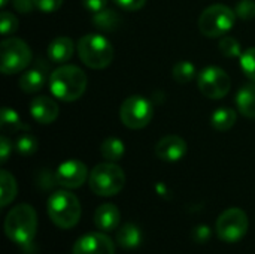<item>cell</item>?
<instances>
[{
    "instance_id": "obj_19",
    "label": "cell",
    "mask_w": 255,
    "mask_h": 254,
    "mask_svg": "<svg viewBox=\"0 0 255 254\" xmlns=\"http://www.w3.org/2000/svg\"><path fill=\"white\" fill-rule=\"evenodd\" d=\"M93 24L94 27H97L99 30L103 31H112L117 30L121 24V16L117 10L114 9H108L105 7L100 12L93 13Z\"/></svg>"
},
{
    "instance_id": "obj_15",
    "label": "cell",
    "mask_w": 255,
    "mask_h": 254,
    "mask_svg": "<svg viewBox=\"0 0 255 254\" xmlns=\"http://www.w3.org/2000/svg\"><path fill=\"white\" fill-rule=\"evenodd\" d=\"M73 49H75V45H73V40L70 37L58 36L54 40H51V43L48 45L46 54H48V58L52 63L63 64V63H66V61H69L72 58Z\"/></svg>"
},
{
    "instance_id": "obj_21",
    "label": "cell",
    "mask_w": 255,
    "mask_h": 254,
    "mask_svg": "<svg viewBox=\"0 0 255 254\" xmlns=\"http://www.w3.org/2000/svg\"><path fill=\"white\" fill-rule=\"evenodd\" d=\"M238 120V112L232 108H218L211 117V124L218 132L230 130Z\"/></svg>"
},
{
    "instance_id": "obj_24",
    "label": "cell",
    "mask_w": 255,
    "mask_h": 254,
    "mask_svg": "<svg viewBox=\"0 0 255 254\" xmlns=\"http://www.w3.org/2000/svg\"><path fill=\"white\" fill-rule=\"evenodd\" d=\"M100 153H102L103 159H106L108 162H118L120 159H123L126 148H124V144L121 139L108 138L102 142Z\"/></svg>"
},
{
    "instance_id": "obj_20",
    "label": "cell",
    "mask_w": 255,
    "mask_h": 254,
    "mask_svg": "<svg viewBox=\"0 0 255 254\" xmlns=\"http://www.w3.org/2000/svg\"><path fill=\"white\" fill-rule=\"evenodd\" d=\"M18 187L13 175L6 169L0 171V207H7L16 196Z\"/></svg>"
},
{
    "instance_id": "obj_29",
    "label": "cell",
    "mask_w": 255,
    "mask_h": 254,
    "mask_svg": "<svg viewBox=\"0 0 255 254\" xmlns=\"http://www.w3.org/2000/svg\"><path fill=\"white\" fill-rule=\"evenodd\" d=\"M0 30H1V34L4 37H7L9 34L15 33L18 30V19L13 13L7 12V10H3L1 12V19H0Z\"/></svg>"
},
{
    "instance_id": "obj_22",
    "label": "cell",
    "mask_w": 255,
    "mask_h": 254,
    "mask_svg": "<svg viewBox=\"0 0 255 254\" xmlns=\"http://www.w3.org/2000/svg\"><path fill=\"white\" fill-rule=\"evenodd\" d=\"M43 85H45V75H43V72H40L37 69L27 70L19 78V88L28 94L40 91L43 88Z\"/></svg>"
},
{
    "instance_id": "obj_28",
    "label": "cell",
    "mask_w": 255,
    "mask_h": 254,
    "mask_svg": "<svg viewBox=\"0 0 255 254\" xmlns=\"http://www.w3.org/2000/svg\"><path fill=\"white\" fill-rule=\"evenodd\" d=\"M241 67H242L244 73L251 81H255V46L254 48H248L245 52H242V55H241Z\"/></svg>"
},
{
    "instance_id": "obj_8",
    "label": "cell",
    "mask_w": 255,
    "mask_h": 254,
    "mask_svg": "<svg viewBox=\"0 0 255 254\" xmlns=\"http://www.w3.org/2000/svg\"><path fill=\"white\" fill-rule=\"evenodd\" d=\"M154 117L152 103L142 96L127 97L120 108V118L123 124L128 129L139 130L149 124Z\"/></svg>"
},
{
    "instance_id": "obj_37",
    "label": "cell",
    "mask_w": 255,
    "mask_h": 254,
    "mask_svg": "<svg viewBox=\"0 0 255 254\" xmlns=\"http://www.w3.org/2000/svg\"><path fill=\"white\" fill-rule=\"evenodd\" d=\"M7 1H9V0H1V1H0V6H1V7H4V6L7 4Z\"/></svg>"
},
{
    "instance_id": "obj_7",
    "label": "cell",
    "mask_w": 255,
    "mask_h": 254,
    "mask_svg": "<svg viewBox=\"0 0 255 254\" xmlns=\"http://www.w3.org/2000/svg\"><path fill=\"white\" fill-rule=\"evenodd\" d=\"M30 46L19 37H6L0 45V69L4 75L22 72L31 61Z\"/></svg>"
},
{
    "instance_id": "obj_33",
    "label": "cell",
    "mask_w": 255,
    "mask_h": 254,
    "mask_svg": "<svg viewBox=\"0 0 255 254\" xmlns=\"http://www.w3.org/2000/svg\"><path fill=\"white\" fill-rule=\"evenodd\" d=\"M106 4H108V0H82V6L91 13L103 10Z\"/></svg>"
},
{
    "instance_id": "obj_4",
    "label": "cell",
    "mask_w": 255,
    "mask_h": 254,
    "mask_svg": "<svg viewBox=\"0 0 255 254\" xmlns=\"http://www.w3.org/2000/svg\"><path fill=\"white\" fill-rule=\"evenodd\" d=\"M78 54L90 69H105L114 60V46L105 36L90 33L79 39Z\"/></svg>"
},
{
    "instance_id": "obj_5",
    "label": "cell",
    "mask_w": 255,
    "mask_h": 254,
    "mask_svg": "<svg viewBox=\"0 0 255 254\" xmlns=\"http://www.w3.org/2000/svg\"><path fill=\"white\" fill-rule=\"evenodd\" d=\"M88 184L91 192L97 196H115L126 184V174L112 162L100 163L90 172Z\"/></svg>"
},
{
    "instance_id": "obj_1",
    "label": "cell",
    "mask_w": 255,
    "mask_h": 254,
    "mask_svg": "<svg viewBox=\"0 0 255 254\" xmlns=\"http://www.w3.org/2000/svg\"><path fill=\"white\" fill-rule=\"evenodd\" d=\"M37 231V214L28 204L13 207L4 219V234L19 247H30Z\"/></svg>"
},
{
    "instance_id": "obj_25",
    "label": "cell",
    "mask_w": 255,
    "mask_h": 254,
    "mask_svg": "<svg viewBox=\"0 0 255 254\" xmlns=\"http://www.w3.org/2000/svg\"><path fill=\"white\" fill-rule=\"evenodd\" d=\"M173 78L176 82L179 84H188L194 76H196V67L193 63L184 60V61H179L173 66Z\"/></svg>"
},
{
    "instance_id": "obj_3",
    "label": "cell",
    "mask_w": 255,
    "mask_h": 254,
    "mask_svg": "<svg viewBox=\"0 0 255 254\" xmlns=\"http://www.w3.org/2000/svg\"><path fill=\"white\" fill-rule=\"evenodd\" d=\"M46 211L51 222L61 229L75 228L81 219V204L78 198L67 190L52 193L48 199Z\"/></svg>"
},
{
    "instance_id": "obj_13",
    "label": "cell",
    "mask_w": 255,
    "mask_h": 254,
    "mask_svg": "<svg viewBox=\"0 0 255 254\" xmlns=\"http://www.w3.org/2000/svg\"><path fill=\"white\" fill-rule=\"evenodd\" d=\"M187 142L178 135H167L155 145V156L163 162H178L187 154Z\"/></svg>"
},
{
    "instance_id": "obj_32",
    "label": "cell",
    "mask_w": 255,
    "mask_h": 254,
    "mask_svg": "<svg viewBox=\"0 0 255 254\" xmlns=\"http://www.w3.org/2000/svg\"><path fill=\"white\" fill-rule=\"evenodd\" d=\"M112 1L126 10H139L146 3V0H112Z\"/></svg>"
},
{
    "instance_id": "obj_6",
    "label": "cell",
    "mask_w": 255,
    "mask_h": 254,
    "mask_svg": "<svg viewBox=\"0 0 255 254\" xmlns=\"http://www.w3.org/2000/svg\"><path fill=\"white\" fill-rule=\"evenodd\" d=\"M236 12L226 4H212L206 7L199 18V30L206 37H223L236 22Z\"/></svg>"
},
{
    "instance_id": "obj_14",
    "label": "cell",
    "mask_w": 255,
    "mask_h": 254,
    "mask_svg": "<svg viewBox=\"0 0 255 254\" xmlns=\"http://www.w3.org/2000/svg\"><path fill=\"white\" fill-rule=\"evenodd\" d=\"M31 117L40 124H51L58 117V105L48 96H39L31 100Z\"/></svg>"
},
{
    "instance_id": "obj_18",
    "label": "cell",
    "mask_w": 255,
    "mask_h": 254,
    "mask_svg": "<svg viewBox=\"0 0 255 254\" xmlns=\"http://www.w3.org/2000/svg\"><path fill=\"white\" fill-rule=\"evenodd\" d=\"M142 243V232L134 223H126L117 234V244L124 250H134Z\"/></svg>"
},
{
    "instance_id": "obj_17",
    "label": "cell",
    "mask_w": 255,
    "mask_h": 254,
    "mask_svg": "<svg viewBox=\"0 0 255 254\" xmlns=\"http://www.w3.org/2000/svg\"><path fill=\"white\" fill-rule=\"evenodd\" d=\"M236 105L242 115L255 118V81L241 87L236 94Z\"/></svg>"
},
{
    "instance_id": "obj_2",
    "label": "cell",
    "mask_w": 255,
    "mask_h": 254,
    "mask_svg": "<svg viewBox=\"0 0 255 254\" xmlns=\"http://www.w3.org/2000/svg\"><path fill=\"white\" fill-rule=\"evenodd\" d=\"M51 93L63 102H75L87 90V75L73 64H63L49 76Z\"/></svg>"
},
{
    "instance_id": "obj_35",
    "label": "cell",
    "mask_w": 255,
    "mask_h": 254,
    "mask_svg": "<svg viewBox=\"0 0 255 254\" xmlns=\"http://www.w3.org/2000/svg\"><path fill=\"white\" fill-rule=\"evenodd\" d=\"M10 150H12V142L6 136H1L0 138V160H1V163H4L7 160Z\"/></svg>"
},
{
    "instance_id": "obj_12",
    "label": "cell",
    "mask_w": 255,
    "mask_h": 254,
    "mask_svg": "<svg viewBox=\"0 0 255 254\" xmlns=\"http://www.w3.org/2000/svg\"><path fill=\"white\" fill-rule=\"evenodd\" d=\"M73 254H115V246L108 235L91 232L75 243Z\"/></svg>"
},
{
    "instance_id": "obj_9",
    "label": "cell",
    "mask_w": 255,
    "mask_h": 254,
    "mask_svg": "<svg viewBox=\"0 0 255 254\" xmlns=\"http://www.w3.org/2000/svg\"><path fill=\"white\" fill-rule=\"evenodd\" d=\"M248 232V217L241 208L226 210L217 220V235L226 243H238Z\"/></svg>"
},
{
    "instance_id": "obj_11",
    "label": "cell",
    "mask_w": 255,
    "mask_h": 254,
    "mask_svg": "<svg viewBox=\"0 0 255 254\" xmlns=\"http://www.w3.org/2000/svg\"><path fill=\"white\" fill-rule=\"evenodd\" d=\"M55 177H57V184L66 189H78L87 181V177L90 175L87 166L82 162L67 160L57 168Z\"/></svg>"
},
{
    "instance_id": "obj_31",
    "label": "cell",
    "mask_w": 255,
    "mask_h": 254,
    "mask_svg": "<svg viewBox=\"0 0 255 254\" xmlns=\"http://www.w3.org/2000/svg\"><path fill=\"white\" fill-rule=\"evenodd\" d=\"M61 4H63V0H34V6L45 13L58 10Z\"/></svg>"
},
{
    "instance_id": "obj_16",
    "label": "cell",
    "mask_w": 255,
    "mask_h": 254,
    "mask_svg": "<svg viewBox=\"0 0 255 254\" xmlns=\"http://www.w3.org/2000/svg\"><path fill=\"white\" fill-rule=\"evenodd\" d=\"M121 214L117 205L114 204H103L94 213V223L102 231H114L120 226Z\"/></svg>"
},
{
    "instance_id": "obj_34",
    "label": "cell",
    "mask_w": 255,
    "mask_h": 254,
    "mask_svg": "<svg viewBox=\"0 0 255 254\" xmlns=\"http://www.w3.org/2000/svg\"><path fill=\"white\" fill-rule=\"evenodd\" d=\"M13 7L19 13H30L34 7V0H13Z\"/></svg>"
},
{
    "instance_id": "obj_10",
    "label": "cell",
    "mask_w": 255,
    "mask_h": 254,
    "mask_svg": "<svg viewBox=\"0 0 255 254\" xmlns=\"http://www.w3.org/2000/svg\"><path fill=\"white\" fill-rule=\"evenodd\" d=\"M199 90L209 99H223L232 87V79L226 70L217 66L205 67L197 76Z\"/></svg>"
},
{
    "instance_id": "obj_27",
    "label": "cell",
    "mask_w": 255,
    "mask_h": 254,
    "mask_svg": "<svg viewBox=\"0 0 255 254\" xmlns=\"http://www.w3.org/2000/svg\"><path fill=\"white\" fill-rule=\"evenodd\" d=\"M16 151L21 156H31L37 151V139L31 135V133H22L19 135V138L16 139Z\"/></svg>"
},
{
    "instance_id": "obj_26",
    "label": "cell",
    "mask_w": 255,
    "mask_h": 254,
    "mask_svg": "<svg viewBox=\"0 0 255 254\" xmlns=\"http://www.w3.org/2000/svg\"><path fill=\"white\" fill-rule=\"evenodd\" d=\"M218 48L221 51V54L224 57H239L242 55V48H241V42L233 37V36H223V39L218 43Z\"/></svg>"
},
{
    "instance_id": "obj_36",
    "label": "cell",
    "mask_w": 255,
    "mask_h": 254,
    "mask_svg": "<svg viewBox=\"0 0 255 254\" xmlns=\"http://www.w3.org/2000/svg\"><path fill=\"white\" fill-rule=\"evenodd\" d=\"M211 237V231L206 228V226H199L194 232H193V238L199 243H205L208 241Z\"/></svg>"
},
{
    "instance_id": "obj_23",
    "label": "cell",
    "mask_w": 255,
    "mask_h": 254,
    "mask_svg": "<svg viewBox=\"0 0 255 254\" xmlns=\"http://www.w3.org/2000/svg\"><path fill=\"white\" fill-rule=\"evenodd\" d=\"M0 126L3 129V132H6V133H16L19 130H28V127L21 121L19 115L7 106H4L1 109Z\"/></svg>"
},
{
    "instance_id": "obj_30",
    "label": "cell",
    "mask_w": 255,
    "mask_h": 254,
    "mask_svg": "<svg viewBox=\"0 0 255 254\" xmlns=\"http://www.w3.org/2000/svg\"><path fill=\"white\" fill-rule=\"evenodd\" d=\"M235 12L239 18H242L245 21L253 19L255 18V1L254 0H241L236 4Z\"/></svg>"
}]
</instances>
